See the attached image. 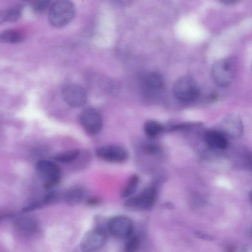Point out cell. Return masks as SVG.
I'll use <instances>...</instances> for the list:
<instances>
[{
    "instance_id": "cell-13",
    "label": "cell",
    "mask_w": 252,
    "mask_h": 252,
    "mask_svg": "<svg viewBox=\"0 0 252 252\" xmlns=\"http://www.w3.org/2000/svg\"><path fill=\"white\" fill-rule=\"evenodd\" d=\"M15 227L25 234H32L38 229V222L33 217L22 216L17 218L14 222Z\"/></svg>"
},
{
    "instance_id": "cell-21",
    "label": "cell",
    "mask_w": 252,
    "mask_h": 252,
    "mask_svg": "<svg viewBox=\"0 0 252 252\" xmlns=\"http://www.w3.org/2000/svg\"><path fill=\"white\" fill-rule=\"evenodd\" d=\"M126 241L124 250L125 252H137L140 245V239L137 235H131Z\"/></svg>"
},
{
    "instance_id": "cell-20",
    "label": "cell",
    "mask_w": 252,
    "mask_h": 252,
    "mask_svg": "<svg viewBox=\"0 0 252 252\" xmlns=\"http://www.w3.org/2000/svg\"><path fill=\"white\" fill-rule=\"evenodd\" d=\"M163 126L154 120L146 121L143 125V130L146 135L150 138H154L158 135L163 130Z\"/></svg>"
},
{
    "instance_id": "cell-19",
    "label": "cell",
    "mask_w": 252,
    "mask_h": 252,
    "mask_svg": "<svg viewBox=\"0 0 252 252\" xmlns=\"http://www.w3.org/2000/svg\"><path fill=\"white\" fill-rule=\"evenodd\" d=\"M22 7L14 6L4 10H0V23L4 22H14L21 16Z\"/></svg>"
},
{
    "instance_id": "cell-7",
    "label": "cell",
    "mask_w": 252,
    "mask_h": 252,
    "mask_svg": "<svg viewBox=\"0 0 252 252\" xmlns=\"http://www.w3.org/2000/svg\"><path fill=\"white\" fill-rule=\"evenodd\" d=\"M157 190L152 187L143 189L136 196L127 198L125 206L132 209L147 210L151 209L155 204L157 197Z\"/></svg>"
},
{
    "instance_id": "cell-18",
    "label": "cell",
    "mask_w": 252,
    "mask_h": 252,
    "mask_svg": "<svg viewBox=\"0 0 252 252\" xmlns=\"http://www.w3.org/2000/svg\"><path fill=\"white\" fill-rule=\"evenodd\" d=\"M139 183V177L138 175L135 174L129 177L121 190V197L128 198L132 196L136 191Z\"/></svg>"
},
{
    "instance_id": "cell-8",
    "label": "cell",
    "mask_w": 252,
    "mask_h": 252,
    "mask_svg": "<svg viewBox=\"0 0 252 252\" xmlns=\"http://www.w3.org/2000/svg\"><path fill=\"white\" fill-rule=\"evenodd\" d=\"M107 228L113 236L127 238L132 235L133 225L131 219L124 215H118L111 218L107 222Z\"/></svg>"
},
{
    "instance_id": "cell-4",
    "label": "cell",
    "mask_w": 252,
    "mask_h": 252,
    "mask_svg": "<svg viewBox=\"0 0 252 252\" xmlns=\"http://www.w3.org/2000/svg\"><path fill=\"white\" fill-rule=\"evenodd\" d=\"M36 169L44 180L45 188L51 189L60 181L62 171L55 162L49 160H41L36 165Z\"/></svg>"
},
{
    "instance_id": "cell-1",
    "label": "cell",
    "mask_w": 252,
    "mask_h": 252,
    "mask_svg": "<svg viewBox=\"0 0 252 252\" xmlns=\"http://www.w3.org/2000/svg\"><path fill=\"white\" fill-rule=\"evenodd\" d=\"M76 13L74 4L69 0H60L52 3L48 11V19L51 25L60 28L69 24Z\"/></svg>"
},
{
    "instance_id": "cell-12",
    "label": "cell",
    "mask_w": 252,
    "mask_h": 252,
    "mask_svg": "<svg viewBox=\"0 0 252 252\" xmlns=\"http://www.w3.org/2000/svg\"><path fill=\"white\" fill-rule=\"evenodd\" d=\"M224 132L232 137H239L243 132V126L240 118L234 115H229L221 122Z\"/></svg>"
},
{
    "instance_id": "cell-17",
    "label": "cell",
    "mask_w": 252,
    "mask_h": 252,
    "mask_svg": "<svg viewBox=\"0 0 252 252\" xmlns=\"http://www.w3.org/2000/svg\"><path fill=\"white\" fill-rule=\"evenodd\" d=\"M81 152L75 149L63 151L55 155L53 158L55 161L62 163H70L77 160L80 157Z\"/></svg>"
},
{
    "instance_id": "cell-14",
    "label": "cell",
    "mask_w": 252,
    "mask_h": 252,
    "mask_svg": "<svg viewBox=\"0 0 252 252\" xmlns=\"http://www.w3.org/2000/svg\"><path fill=\"white\" fill-rule=\"evenodd\" d=\"M204 140L210 147L217 149H225L228 145L223 133L216 130H210L206 132Z\"/></svg>"
},
{
    "instance_id": "cell-3",
    "label": "cell",
    "mask_w": 252,
    "mask_h": 252,
    "mask_svg": "<svg viewBox=\"0 0 252 252\" xmlns=\"http://www.w3.org/2000/svg\"><path fill=\"white\" fill-rule=\"evenodd\" d=\"M172 91L176 98L187 102L195 100L200 93L197 82L189 76H183L177 79L173 85Z\"/></svg>"
},
{
    "instance_id": "cell-24",
    "label": "cell",
    "mask_w": 252,
    "mask_h": 252,
    "mask_svg": "<svg viewBox=\"0 0 252 252\" xmlns=\"http://www.w3.org/2000/svg\"><path fill=\"white\" fill-rule=\"evenodd\" d=\"M241 252H252L251 247L249 246L244 247Z\"/></svg>"
},
{
    "instance_id": "cell-15",
    "label": "cell",
    "mask_w": 252,
    "mask_h": 252,
    "mask_svg": "<svg viewBox=\"0 0 252 252\" xmlns=\"http://www.w3.org/2000/svg\"><path fill=\"white\" fill-rule=\"evenodd\" d=\"M86 191L81 186H74L68 189L63 194L64 202L69 205H75L81 202L85 198Z\"/></svg>"
},
{
    "instance_id": "cell-22",
    "label": "cell",
    "mask_w": 252,
    "mask_h": 252,
    "mask_svg": "<svg viewBox=\"0 0 252 252\" xmlns=\"http://www.w3.org/2000/svg\"><path fill=\"white\" fill-rule=\"evenodd\" d=\"M52 1L48 0L34 1L32 4L33 11L37 13H41L49 9Z\"/></svg>"
},
{
    "instance_id": "cell-2",
    "label": "cell",
    "mask_w": 252,
    "mask_h": 252,
    "mask_svg": "<svg viewBox=\"0 0 252 252\" xmlns=\"http://www.w3.org/2000/svg\"><path fill=\"white\" fill-rule=\"evenodd\" d=\"M235 74V62L231 58H225L216 61L211 69V75L214 82L221 87L231 84Z\"/></svg>"
},
{
    "instance_id": "cell-23",
    "label": "cell",
    "mask_w": 252,
    "mask_h": 252,
    "mask_svg": "<svg viewBox=\"0 0 252 252\" xmlns=\"http://www.w3.org/2000/svg\"><path fill=\"white\" fill-rule=\"evenodd\" d=\"M86 202L87 204L89 206H96L99 204L101 201L97 197L91 196L86 198Z\"/></svg>"
},
{
    "instance_id": "cell-5",
    "label": "cell",
    "mask_w": 252,
    "mask_h": 252,
    "mask_svg": "<svg viewBox=\"0 0 252 252\" xmlns=\"http://www.w3.org/2000/svg\"><path fill=\"white\" fill-rule=\"evenodd\" d=\"M95 154L99 159L112 163L125 162L129 158L127 150L117 145L110 144L99 146L96 149Z\"/></svg>"
},
{
    "instance_id": "cell-6",
    "label": "cell",
    "mask_w": 252,
    "mask_h": 252,
    "mask_svg": "<svg viewBox=\"0 0 252 252\" xmlns=\"http://www.w3.org/2000/svg\"><path fill=\"white\" fill-rule=\"evenodd\" d=\"M79 120L84 130L90 135L97 134L102 128V116L94 108H87L84 109L80 114Z\"/></svg>"
},
{
    "instance_id": "cell-9",
    "label": "cell",
    "mask_w": 252,
    "mask_h": 252,
    "mask_svg": "<svg viewBox=\"0 0 252 252\" xmlns=\"http://www.w3.org/2000/svg\"><path fill=\"white\" fill-rule=\"evenodd\" d=\"M62 95L64 101L73 107L84 106L87 100V94L85 90L80 85L69 84L62 89Z\"/></svg>"
},
{
    "instance_id": "cell-10",
    "label": "cell",
    "mask_w": 252,
    "mask_h": 252,
    "mask_svg": "<svg viewBox=\"0 0 252 252\" xmlns=\"http://www.w3.org/2000/svg\"><path fill=\"white\" fill-rule=\"evenodd\" d=\"M106 237V233L103 229H92L83 236L80 242V248L85 252H94L104 245Z\"/></svg>"
},
{
    "instance_id": "cell-11",
    "label": "cell",
    "mask_w": 252,
    "mask_h": 252,
    "mask_svg": "<svg viewBox=\"0 0 252 252\" xmlns=\"http://www.w3.org/2000/svg\"><path fill=\"white\" fill-rule=\"evenodd\" d=\"M164 86V80L160 74L151 72L144 76L142 88L143 93L147 96H152L158 93Z\"/></svg>"
},
{
    "instance_id": "cell-16",
    "label": "cell",
    "mask_w": 252,
    "mask_h": 252,
    "mask_svg": "<svg viewBox=\"0 0 252 252\" xmlns=\"http://www.w3.org/2000/svg\"><path fill=\"white\" fill-rule=\"evenodd\" d=\"M23 33L19 30L9 29L0 32V42L4 43H17L24 40Z\"/></svg>"
}]
</instances>
